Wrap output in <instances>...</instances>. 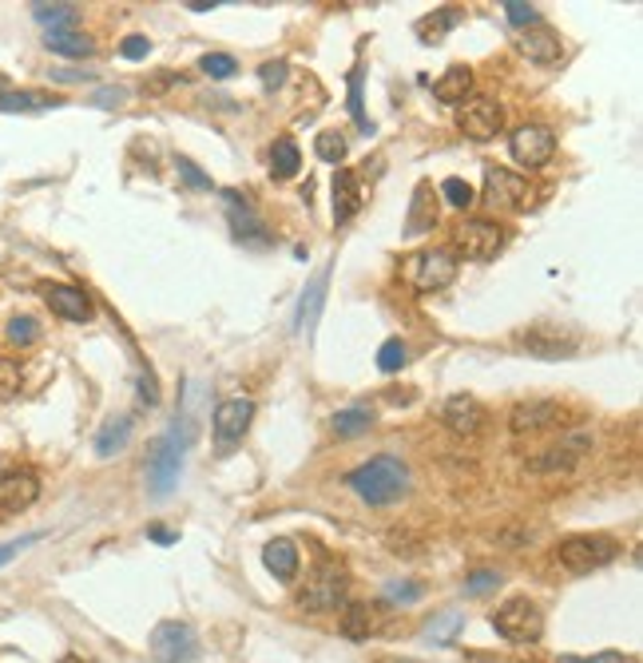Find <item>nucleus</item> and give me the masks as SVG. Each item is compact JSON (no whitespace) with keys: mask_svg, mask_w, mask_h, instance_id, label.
Segmentation results:
<instances>
[{"mask_svg":"<svg viewBox=\"0 0 643 663\" xmlns=\"http://www.w3.org/2000/svg\"><path fill=\"white\" fill-rule=\"evenodd\" d=\"M346 484H350L366 505L385 508V505H394V501H401V496L409 493V469L397 462V457H385L382 453V457L358 465V469L346 477Z\"/></svg>","mask_w":643,"mask_h":663,"instance_id":"nucleus-1","label":"nucleus"},{"mask_svg":"<svg viewBox=\"0 0 643 663\" xmlns=\"http://www.w3.org/2000/svg\"><path fill=\"white\" fill-rule=\"evenodd\" d=\"M489 624L497 628L500 640L517 643V648H529L544 636V612L532 604L529 597H512L489 616Z\"/></svg>","mask_w":643,"mask_h":663,"instance_id":"nucleus-2","label":"nucleus"},{"mask_svg":"<svg viewBox=\"0 0 643 663\" xmlns=\"http://www.w3.org/2000/svg\"><path fill=\"white\" fill-rule=\"evenodd\" d=\"M620 556V540L604 537V532H584V537H568L560 549H556V561L565 564L568 573L588 576L608 568L611 561Z\"/></svg>","mask_w":643,"mask_h":663,"instance_id":"nucleus-3","label":"nucleus"},{"mask_svg":"<svg viewBox=\"0 0 643 663\" xmlns=\"http://www.w3.org/2000/svg\"><path fill=\"white\" fill-rule=\"evenodd\" d=\"M187 441H191V433H183L180 438V429H171V433H163V438L151 445V453H147V484H151V496L175 493Z\"/></svg>","mask_w":643,"mask_h":663,"instance_id":"nucleus-4","label":"nucleus"},{"mask_svg":"<svg viewBox=\"0 0 643 663\" xmlns=\"http://www.w3.org/2000/svg\"><path fill=\"white\" fill-rule=\"evenodd\" d=\"M401 274H406V282L413 291L433 294V291H445V286L457 279V262H453L449 250H418V255L406 259Z\"/></svg>","mask_w":643,"mask_h":663,"instance_id":"nucleus-5","label":"nucleus"},{"mask_svg":"<svg viewBox=\"0 0 643 663\" xmlns=\"http://www.w3.org/2000/svg\"><path fill=\"white\" fill-rule=\"evenodd\" d=\"M453 250L473 262L497 259L500 250H505V226L489 223V219H465V223L453 231Z\"/></svg>","mask_w":643,"mask_h":663,"instance_id":"nucleus-6","label":"nucleus"},{"mask_svg":"<svg viewBox=\"0 0 643 663\" xmlns=\"http://www.w3.org/2000/svg\"><path fill=\"white\" fill-rule=\"evenodd\" d=\"M147 648H151V660L156 663H191L195 655H199L195 631L187 628L183 619H163V624H156Z\"/></svg>","mask_w":643,"mask_h":663,"instance_id":"nucleus-7","label":"nucleus"},{"mask_svg":"<svg viewBox=\"0 0 643 663\" xmlns=\"http://www.w3.org/2000/svg\"><path fill=\"white\" fill-rule=\"evenodd\" d=\"M517 342H520V349H529L532 358H544V361L572 358L576 349H580V337L565 327H553V322H536V327L524 330Z\"/></svg>","mask_w":643,"mask_h":663,"instance_id":"nucleus-8","label":"nucleus"},{"mask_svg":"<svg viewBox=\"0 0 643 663\" xmlns=\"http://www.w3.org/2000/svg\"><path fill=\"white\" fill-rule=\"evenodd\" d=\"M342 600H346V568L334 561L318 564L314 580L302 592V607L306 612H334Z\"/></svg>","mask_w":643,"mask_h":663,"instance_id":"nucleus-9","label":"nucleus"},{"mask_svg":"<svg viewBox=\"0 0 643 663\" xmlns=\"http://www.w3.org/2000/svg\"><path fill=\"white\" fill-rule=\"evenodd\" d=\"M250 417H255V402H250V397H231V402H223L214 409L211 429H214V445H219V453H231L238 441L247 438Z\"/></svg>","mask_w":643,"mask_h":663,"instance_id":"nucleus-10","label":"nucleus"},{"mask_svg":"<svg viewBox=\"0 0 643 663\" xmlns=\"http://www.w3.org/2000/svg\"><path fill=\"white\" fill-rule=\"evenodd\" d=\"M556 151V135L541 124H524L508 135V156L517 159L520 168H544Z\"/></svg>","mask_w":643,"mask_h":663,"instance_id":"nucleus-11","label":"nucleus"},{"mask_svg":"<svg viewBox=\"0 0 643 663\" xmlns=\"http://www.w3.org/2000/svg\"><path fill=\"white\" fill-rule=\"evenodd\" d=\"M457 124H461V132L469 135V139L485 144V139H493V135L505 127V112H500L497 100H489V96H477V100H469L461 112H457Z\"/></svg>","mask_w":643,"mask_h":663,"instance_id":"nucleus-12","label":"nucleus"},{"mask_svg":"<svg viewBox=\"0 0 643 663\" xmlns=\"http://www.w3.org/2000/svg\"><path fill=\"white\" fill-rule=\"evenodd\" d=\"M40 501V472L9 469L0 472V513H24Z\"/></svg>","mask_w":643,"mask_h":663,"instance_id":"nucleus-13","label":"nucleus"},{"mask_svg":"<svg viewBox=\"0 0 643 663\" xmlns=\"http://www.w3.org/2000/svg\"><path fill=\"white\" fill-rule=\"evenodd\" d=\"M326 291H330V262L314 270V279L306 282L302 298H298V310H294V330L306 337H314L318 318H322V306H326Z\"/></svg>","mask_w":643,"mask_h":663,"instance_id":"nucleus-14","label":"nucleus"},{"mask_svg":"<svg viewBox=\"0 0 643 663\" xmlns=\"http://www.w3.org/2000/svg\"><path fill=\"white\" fill-rule=\"evenodd\" d=\"M485 199L493 207H508V211H520L524 202H529V183L512 175L508 168H497V163H489L485 168Z\"/></svg>","mask_w":643,"mask_h":663,"instance_id":"nucleus-15","label":"nucleus"},{"mask_svg":"<svg viewBox=\"0 0 643 663\" xmlns=\"http://www.w3.org/2000/svg\"><path fill=\"white\" fill-rule=\"evenodd\" d=\"M226 219H231V231H235L238 243H250V247H267L271 235H267V226L255 211H250L247 202L238 199L235 192H226Z\"/></svg>","mask_w":643,"mask_h":663,"instance_id":"nucleus-16","label":"nucleus"},{"mask_svg":"<svg viewBox=\"0 0 643 663\" xmlns=\"http://www.w3.org/2000/svg\"><path fill=\"white\" fill-rule=\"evenodd\" d=\"M45 303L52 306V315L69 318V322H88V318H91L88 294L79 291V286H69V282H48Z\"/></svg>","mask_w":643,"mask_h":663,"instance_id":"nucleus-17","label":"nucleus"},{"mask_svg":"<svg viewBox=\"0 0 643 663\" xmlns=\"http://www.w3.org/2000/svg\"><path fill=\"white\" fill-rule=\"evenodd\" d=\"M441 417H445V426H449L453 433H461V438H473L477 429L485 426V405L477 402L473 394H457V397H449V402H445Z\"/></svg>","mask_w":643,"mask_h":663,"instance_id":"nucleus-18","label":"nucleus"},{"mask_svg":"<svg viewBox=\"0 0 643 663\" xmlns=\"http://www.w3.org/2000/svg\"><path fill=\"white\" fill-rule=\"evenodd\" d=\"M588 445H592V438H588V433H576V438L560 441V445H553V450H544L541 457H532L529 469L532 472H565L584 457Z\"/></svg>","mask_w":643,"mask_h":663,"instance_id":"nucleus-19","label":"nucleus"},{"mask_svg":"<svg viewBox=\"0 0 643 663\" xmlns=\"http://www.w3.org/2000/svg\"><path fill=\"white\" fill-rule=\"evenodd\" d=\"M556 421H560V405L556 402H520L508 414V429L512 433H541V429L556 426Z\"/></svg>","mask_w":643,"mask_h":663,"instance_id":"nucleus-20","label":"nucleus"},{"mask_svg":"<svg viewBox=\"0 0 643 663\" xmlns=\"http://www.w3.org/2000/svg\"><path fill=\"white\" fill-rule=\"evenodd\" d=\"M361 180L354 175L350 168H338L334 171V223H350L354 214L361 211Z\"/></svg>","mask_w":643,"mask_h":663,"instance_id":"nucleus-21","label":"nucleus"},{"mask_svg":"<svg viewBox=\"0 0 643 663\" xmlns=\"http://www.w3.org/2000/svg\"><path fill=\"white\" fill-rule=\"evenodd\" d=\"M520 52L532 60V64H556L560 60V36L548 28V24H536V28H524V36H520Z\"/></svg>","mask_w":643,"mask_h":663,"instance_id":"nucleus-22","label":"nucleus"},{"mask_svg":"<svg viewBox=\"0 0 643 663\" xmlns=\"http://www.w3.org/2000/svg\"><path fill=\"white\" fill-rule=\"evenodd\" d=\"M441 219L437 211V195H433V187L429 183H421L418 192H413V202H409V219H406V235H425V231H433Z\"/></svg>","mask_w":643,"mask_h":663,"instance_id":"nucleus-23","label":"nucleus"},{"mask_svg":"<svg viewBox=\"0 0 643 663\" xmlns=\"http://www.w3.org/2000/svg\"><path fill=\"white\" fill-rule=\"evenodd\" d=\"M469 91H473V72H469L465 64L445 67V76L433 84V96H437L441 103H465Z\"/></svg>","mask_w":643,"mask_h":663,"instance_id":"nucleus-24","label":"nucleus"},{"mask_svg":"<svg viewBox=\"0 0 643 663\" xmlns=\"http://www.w3.org/2000/svg\"><path fill=\"white\" fill-rule=\"evenodd\" d=\"M262 564L274 573V580H294L298 576V549H294L290 540H271L262 549Z\"/></svg>","mask_w":643,"mask_h":663,"instance_id":"nucleus-25","label":"nucleus"},{"mask_svg":"<svg viewBox=\"0 0 643 663\" xmlns=\"http://www.w3.org/2000/svg\"><path fill=\"white\" fill-rule=\"evenodd\" d=\"M48 52H57V57H69V60H84L96 52V45H91L88 36L76 33V28H60V33H48Z\"/></svg>","mask_w":643,"mask_h":663,"instance_id":"nucleus-26","label":"nucleus"},{"mask_svg":"<svg viewBox=\"0 0 643 663\" xmlns=\"http://www.w3.org/2000/svg\"><path fill=\"white\" fill-rule=\"evenodd\" d=\"M127 441H132V417H115V421H108V426L100 429V438H96V453H100V457H115Z\"/></svg>","mask_w":643,"mask_h":663,"instance_id":"nucleus-27","label":"nucleus"},{"mask_svg":"<svg viewBox=\"0 0 643 663\" xmlns=\"http://www.w3.org/2000/svg\"><path fill=\"white\" fill-rule=\"evenodd\" d=\"M302 168V156H298V144L294 139H279L271 147V175L274 180H294Z\"/></svg>","mask_w":643,"mask_h":663,"instance_id":"nucleus-28","label":"nucleus"},{"mask_svg":"<svg viewBox=\"0 0 643 663\" xmlns=\"http://www.w3.org/2000/svg\"><path fill=\"white\" fill-rule=\"evenodd\" d=\"M370 426H373V414L361 409V405L334 414V433H338V438H361V433H370Z\"/></svg>","mask_w":643,"mask_h":663,"instance_id":"nucleus-29","label":"nucleus"},{"mask_svg":"<svg viewBox=\"0 0 643 663\" xmlns=\"http://www.w3.org/2000/svg\"><path fill=\"white\" fill-rule=\"evenodd\" d=\"M33 16L45 24L48 33H60V28H72L79 16L76 4H33Z\"/></svg>","mask_w":643,"mask_h":663,"instance_id":"nucleus-30","label":"nucleus"},{"mask_svg":"<svg viewBox=\"0 0 643 663\" xmlns=\"http://www.w3.org/2000/svg\"><path fill=\"white\" fill-rule=\"evenodd\" d=\"M457 21H461V12H457V9L449 4V9H441L437 16H425V21H418V36L425 40V45H437L441 36L449 33V28H453Z\"/></svg>","mask_w":643,"mask_h":663,"instance_id":"nucleus-31","label":"nucleus"},{"mask_svg":"<svg viewBox=\"0 0 643 663\" xmlns=\"http://www.w3.org/2000/svg\"><path fill=\"white\" fill-rule=\"evenodd\" d=\"M370 631H373V616L366 604H350L342 612V636H346V640H366Z\"/></svg>","mask_w":643,"mask_h":663,"instance_id":"nucleus-32","label":"nucleus"},{"mask_svg":"<svg viewBox=\"0 0 643 663\" xmlns=\"http://www.w3.org/2000/svg\"><path fill=\"white\" fill-rule=\"evenodd\" d=\"M346 151H350V144H346V135L342 132H322L314 139V156L322 159V163H342Z\"/></svg>","mask_w":643,"mask_h":663,"instance_id":"nucleus-33","label":"nucleus"},{"mask_svg":"<svg viewBox=\"0 0 643 663\" xmlns=\"http://www.w3.org/2000/svg\"><path fill=\"white\" fill-rule=\"evenodd\" d=\"M409 349L401 337H389V342H382V349H378V370L382 373H397L401 366H406Z\"/></svg>","mask_w":643,"mask_h":663,"instance_id":"nucleus-34","label":"nucleus"},{"mask_svg":"<svg viewBox=\"0 0 643 663\" xmlns=\"http://www.w3.org/2000/svg\"><path fill=\"white\" fill-rule=\"evenodd\" d=\"M465 624V616L461 612H445V616H437L433 624L425 628V636L433 643H453V636H457V628Z\"/></svg>","mask_w":643,"mask_h":663,"instance_id":"nucleus-35","label":"nucleus"},{"mask_svg":"<svg viewBox=\"0 0 643 663\" xmlns=\"http://www.w3.org/2000/svg\"><path fill=\"white\" fill-rule=\"evenodd\" d=\"M441 195H445V202H449V207H461V211L477 202L473 187H469V183H465L461 175H449V180L441 183Z\"/></svg>","mask_w":643,"mask_h":663,"instance_id":"nucleus-36","label":"nucleus"},{"mask_svg":"<svg viewBox=\"0 0 643 663\" xmlns=\"http://www.w3.org/2000/svg\"><path fill=\"white\" fill-rule=\"evenodd\" d=\"M45 96H36V91H4L0 96V112H36V108H45Z\"/></svg>","mask_w":643,"mask_h":663,"instance_id":"nucleus-37","label":"nucleus"},{"mask_svg":"<svg viewBox=\"0 0 643 663\" xmlns=\"http://www.w3.org/2000/svg\"><path fill=\"white\" fill-rule=\"evenodd\" d=\"M199 72H207L211 79H231L238 72L235 57H226V52H207L203 60H199Z\"/></svg>","mask_w":643,"mask_h":663,"instance_id":"nucleus-38","label":"nucleus"},{"mask_svg":"<svg viewBox=\"0 0 643 663\" xmlns=\"http://www.w3.org/2000/svg\"><path fill=\"white\" fill-rule=\"evenodd\" d=\"M500 9H505L508 24H517V28H536V24H541V12L532 9V4H524V0H505Z\"/></svg>","mask_w":643,"mask_h":663,"instance_id":"nucleus-39","label":"nucleus"},{"mask_svg":"<svg viewBox=\"0 0 643 663\" xmlns=\"http://www.w3.org/2000/svg\"><path fill=\"white\" fill-rule=\"evenodd\" d=\"M36 337H40V327H36V318L16 315V318L9 322V342H12V346H33Z\"/></svg>","mask_w":643,"mask_h":663,"instance_id":"nucleus-40","label":"nucleus"},{"mask_svg":"<svg viewBox=\"0 0 643 663\" xmlns=\"http://www.w3.org/2000/svg\"><path fill=\"white\" fill-rule=\"evenodd\" d=\"M350 115H354V124H358L366 135L373 132L370 115H366V103H361V72H358V67L350 72Z\"/></svg>","mask_w":643,"mask_h":663,"instance_id":"nucleus-41","label":"nucleus"},{"mask_svg":"<svg viewBox=\"0 0 643 663\" xmlns=\"http://www.w3.org/2000/svg\"><path fill=\"white\" fill-rule=\"evenodd\" d=\"M16 390H21V361L0 358V402L16 397Z\"/></svg>","mask_w":643,"mask_h":663,"instance_id":"nucleus-42","label":"nucleus"},{"mask_svg":"<svg viewBox=\"0 0 643 663\" xmlns=\"http://www.w3.org/2000/svg\"><path fill=\"white\" fill-rule=\"evenodd\" d=\"M175 168H180V180L191 187V192H211V175H203V171L195 168L191 159H175Z\"/></svg>","mask_w":643,"mask_h":663,"instance_id":"nucleus-43","label":"nucleus"},{"mask_svg":"<svg viewBox=\"0 0 643 663\" xmlns=\"http://www.w3.org/2000/svg\"><path fill=\"white\" fill-rule=\"evenodd\" d=\"M497 585H500V576L493 573V568H477V573L465 580V592H469V597H485V592H493Z\"/></svg>","mask_w":643,"mask_h":663,"instance_id":"nucleus-44","label":"nucleus"},{"mask_svg":"<svg viewBox=\"0 0 643 663\" xmlns=\"http://www.w3.org/2000/svg\"><path fill=\"white\" fill-rule=\"evenodd\" d=\"M259 79H262V88H283V84H286V60H267V64L259 67Z\"/></svg>","mask_w":643,"mask_h":663,"instance_id":"nucleus-45","label":"nucleus"},{"mask_svg":"<svg viewBox=\"0 0 643 663\" xmlns=\"http://www.w3.org/2000/svg\"><path fill=\"white\" fill-rule=\"evenodd\" d=\"M36 540H40V532H28V537H21V540H9V544H0V568H4L9 561H16V556L28 549V544H36Z\"/></svg>","mask_w":643,"mask_h":663,"instance_id":"nucleus-46","label":"nucleus"},{"mask_svg":"<svg viewBox=\"0 0 643 663\" xmlns=\"http://www.w3.org/2000/svg\"><path fill=\"white\" fill-rule=\"evenodd\" d=\"M147 52H151V40H147V36H127L124 45H120V57L124 60H147Z\"/></svg>","mask_w":643,"mask_h":663,"instance_id":"nucleus-47","label":"nucleus"},{"mask_svg":"<svg viewBox=\"0 0 643 663\" xmlns=\"http://www.w3.org/2000/svg\"><path fill=\"white\" fill-rule=\"evenodd\" d=\"M124 100H127V88H120V84H108V88H100L91 96L96 108H115V103H124Z\"/></svg>","mask_w":643,"mask_h":663,"instance_id":"nucleus-48","label":"nucleus"},{"mask_svg":"<svg viewBox=\"0 0 643 663\" xmlns=\"http://www.w3.org/2000/svg\"><path fill=\"white\" fill-rule=\"evenodd\" d=\"M560 663H628L620 652H599V655H560Z\"/></svg>","mask_w":643,"mask_h":663,"instance_id":"nucleus-49","label":"nucleus"},{"mask_svg":"<svg viewBox=\"0 0 643 663\" xmlns=\"http://www.w3.org/2000/svg\"><path fill=\"white\" fill-rule=\"evenodd\" d=\"M385 597H389V600H406V604H409V600L421 597V588L418 585H389V588H385Z\"/></svg>","mask_w":643,"mask_h":663,"instance_id":"nucleus-50","label":"nucleus"},{"mask_svg":"<svg viewBox=\"0 0 643 663\" xmlns=\"http://www.w3.org/2000/svg\"><path fill=\"white\" fill-rule=\"evenodd\" d=\"M52 79H57V84H79V79H88V72H72V67H60V72H52Z\"/></svg>","mask_w":643,"mask_h":663,"instance_id":"nucleus-51","label":"nucleus"},{"mask_svg":"<svg viewBox=\"0 0 643 663\" xmlns=\"http://www.w3.org/2000/svg\"><path fill=\"white\" fill-rule=\"evenodd\" d=\"M147 537H151V540H159V544H175V540H180V537H175V532H171V529H151V532H147Z\"/></svg>","mask_w":643,"mask_h":663,"instance_id":"nucleus-52","label":"nucleus"},{"mask_svg":"<svg viewBox=\"0 0 643 663\" xmlns=\"http://www.w3.org/2000/svg\"><path fill=\"white\" fill-rule=\"evenodd\" d=\"M60 663H79V660H76V655H64V660H60Z\"/></svg>","mask_w":643,"mask_h":663,"instance_id":"nucleus-53","label":"nucleus"}]
</instances>
